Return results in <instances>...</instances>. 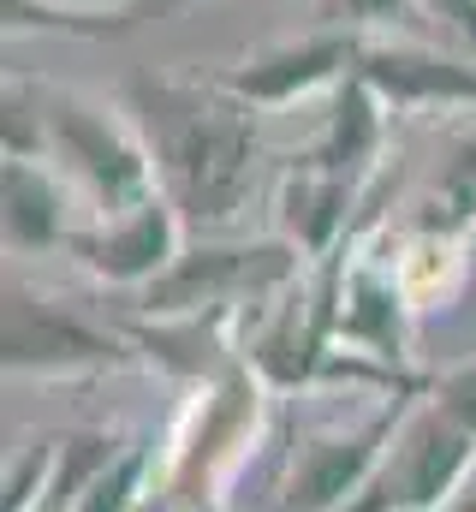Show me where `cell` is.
Masks as SVG:
<instances>
[{"label": "cell", "instance_id": "cell-1", "mask_svg": "<svg viewBox=\"0 0 476 512\" xmlns=\"http://www.w3.org/2000/svg\"><path fill=\"white\" fill-rule=\"evenodd\" d=\"M125 114L137 120L161 197L191 233H227L250 203L256 173V108L221 90L215 78H131Z\"/></svg>", "mask_w": 476, "mask_h": 512}, {"label": "cell", "instance_id": "cell-2", "mask_svg": "<svg viewBox=\"0 0 476 512\" xmlns=\"http://www.w3.org/2000/svg\"><path fill=\"white\" fill-rule=\"evenodd\" d=\"M268 393L262 370L238 352L233 364L203 382L173 453H167V501L179 512H215L221 501V483L233 477L238 465L250 459V447L262 441V417H268Z\"/></svg>", "mask_w": 476, "mask_h": 512}, {"label": "cell", "instance_id": "cell-3", "mask_svg": "<svg viewBox=\"0 0 476 512\" xmlns=\"http://www.w3.org/2000/svg\"><path fill=\"white\" fill-rule=\"evenodd\" d=\"M42 126H48V155H60L78 185L90 191V203L108 215L137 209L143 197L161 191L155 179V155L143 143L137 120H125L108 102H90L78 90H42Z\"/></svg>", "mask_w": 476, "mask_h": 512}, {"label": "cell", "instance_id": "cell-4", "mask_svg": "<svg viewBox=\"0 0 476 512\" xmlns=\"http://www.w3.org/2000/svg\"><path fill=\"white\" fill-rule=\"evenodd\" d=\"M131 340L90 322L78 304L36 292L24 280H6V322H0V364L6 376L30 382H72V376H108L131 364Z\"/></svg>", "mask_w": 476, "mask_h": 512}, {"label": "cell", "instance_id": "cell-5", "mask_svg": "<svg viewBox=\"0 0 476 512\" xmlns=\"http://www.w3.org/2000/svg\"><path fill=\"white\" fill-rule=\"evenodd\" d=\"M304 274V251L292 239L262 245H197L185 251L155 286H143V316H203V310H238L286 298Z\"/></svg>", "mask_w": 476, "mask_h": 512}, {"label": "cell", "instance_id": "cell-6", "mask_svg": "<svg viewBox=\"0 0 476 512\" xmlns=\"http://www.w3.org/2000/svg\"><path fill=\"white\" fill-rule=\"evenodd\" d=\"M417 393H399L393 405H381L375 417L346 423V429H322L298 447L286 483H280V512H346L375 483L381 459L393 453L405 417H411Z\"/></svg>", "mask_w": 476, "mask_h": 512}, {"label": "cell", "instance_id": "cell-7", "mask_svg": "<svg viewBox=\"0 0 476 512\" xmlns=\"http://www.w3.org/2000/svg\"><path fill=\"white\" fill-rule=\"evenodd\" d=\"M357 60H363L357 30L328 24V30H316V36L268 42V48L233 60V66H221L215 84L233 90L238 102H250V108H292L298 96H310V90H322V84H346L357 72Z\"/></svg>", "mask_w": 476, "mask_h": 512}, {"label": "cell", "instance_id": "cell-8", "mask_svg": "<svg viewBox=\"0 0 476 512\" xmlns=\"http://www.w3.org/2000/svg\"><path fill=\"white\" fill-rule=\"evenodd\" d=\"M179 239H185V221H179V209L155 191V197H143L137 209L108 215V221L72 233L66 251L78 256L96 280H108V286H137V292H143V286H155V280L185 256Z\"/></svg>", "mask_w": 476, "mask_h": 512}, {"label": "cell", "instance_id": "cell-9", "mask_svg": "<svg viewBox=\"0 0 476 512\" xmlns=\"http://www.w3.org/2000/svg\"><path fill=\"white\" fill-rule=\"evenodd\" d=\"M340 268V292H334V340L357 346V358H375L399 376L405 364V280L375 268L369 256H357L346 268V245L328 256Z\"/></svg>", "mask_w": 476, "mask_h": 512}, {"label": "cell", "instance_id": "cell-10", "mask_svg": "<svg viewBox=\"0 0 476 512\" xmlns=\"http://www.w3.org/2000/svg\"><path fill=\"white\" fill-rule=\"evenodd\" d=\"M357 78L393 108H476V66L453 54H423V48H363Z\"/></svg>", "mask_w": 476, "mask_h": 512}, {"label": "cell", "instance_id": "cell-11", "mask_svg": "<svg viewBox=\"0 0 476 512\" xmlns=\"http://www.w3.org/2000/svg\"><path fill=\"white\" fill-rule=\"evenodd\" d=\"M381 131H387V102L352 72L346 84H334L328 131H322V137L310 143V155H298V161L316 167V173H334V179H346V185H363V173H369V161H375V149H381Z\"/></svg>", "mask_w": 476, "mask_h": 512}, {"label": "cell", "instance_id": "cell-12", "mask_svg": "<svg viewBox=\"0 0 476 512\" xmlns=\"http://www.w3.org/2000/svg\"><path fill=\"white\" fill-rule=\"evenodd\" d=\"M357 185L334 179V173H316V167H286L280 179V227L286 239L298 245L304 256H334L340 251V233L352 221Z\"/></svg>", "mask_w": 476, "mask_h": 512}, {"label": "cell", "instance_id": "cell-13", "mask_svg": "<svg viewBox=\"0 0 476 512\" xmlns=\"http://www.w3.org/2000/svg\"><path fill=\"white\" fill-rule=\"evenodd\" d=\"M0 191H6V251L42 256L72 239V227H66V191H60V179L42 161L6 155Z\"/></svg>", "mask_w": 476, "mask_h": 512}, {"label": "cell", "instance_id": "cell-14", "mask_svg": "<svg viewBox=\"0 0 476 512\" xmlns=\"http://www.w3.org/2000/svg\"><path fill=\"white\" fill-rule=\"evenodd\" d=\"M125 447H131V441H125L119 429H72V435H60V471H54L48 512H72L78 507V495L114 465Z\"/></svg>", "mask_w": 476, "mask_h": 512}, {"label": "cell", "instance_id": "cell-15", "mask_svg": "<svg viewBox=\"0 0 476 512\" xmlns=\"http://www.w3.org/2000/svg\"><path fill=\"white\" fill-rule=\"evenodd\" d=\"M149 471H155V453L131 441L114 465L78 495V507L72 512H143L149 507Z\"/></svg>", "mask_w": 476, "mask_h": 512}, {"label": "cell", "instance_id": "cell-16", "mask_svg": "<svg viewBox=\"0 0 476 512\" xmlns=\"http://www.w3.org/2000/svg\"><path fill=\"white\" fill-rule=\"evenodd\" d=\"M54 471H60V435L30 441V447L18 453V465H6V483H0V512H48Z\"/></svg>", "mask_w": 476, "mask_h": 512}, {"label": "cell", "instance_id": "cell-17", "mask_svg": "<svg viewBox=\"0 0 476 512\" xmlns=\"http://www.w3.org/2000/svg\"><path fill=\"white\" fill-rule=\"evenodd\" d=\"M423 0H322V18L340 24V30H363V24H399V18H417Z\"/></svg>", "mask_w": 476, "mask_h": 512}, {"label": "cell", "instance_id": "cell-18", "mask_svg": "<svg viewBox=\"0 0 476 512\" xmlns=\"http://www.w3.org/2000/svg\"><path fill=\"white\" fill-rule=\"evenodd\" d=\"M429 399H441L459 423H471V429H476V364L453 370V376H441V382L429 387Z\"/></svg>", "mask_w": 476, "mask_h": 512}, {"label": "cell", "instance_id": "cell-19", "mask_svg": "<svg viewBox=\"0 0 476 512\" xmlns=\"http://www.w3.org/2000/svg\"><path fill=\"white\" fill-rule=\"evenodd\" d=\"M423 12L435 24H447L465 48H476V0H423Z\"/></svg>", "mask_w": 476, "mask_h": 512}, {"label": "cell", "instance_id": "cell-20", "mask_svg": "<svg viewBox=\"0 0 476 512\" xmlns=\"http://www.w3.org/2000/svg\"><path fill=\"white\" fill-rule=\"evenodd\" d=\"M48 6H72V12H125L119 0H48Z\"/></svg>", "mask_w": 476, "mask_h": 512}, {"label": "cell", "instance_id": "cell-21", "mask_svg": "<svg viewBox=\"0 0 476 512\" xmlns=\"http://www.w3.org/2000/svg\"><path fill=\"white\" fill-rule=\"evenodd\" d=\"M441 512H476V471H471V483H465V489H459V495H453Z\"/></svg>", "mask_w": 476, "mask_h": 512}, {"label": "cell", "instance_id": "cell-22", "mask_svg": "<svg viewBox=\"0 0 476 512\" xmlns=\"http://www.w3.org/2000/svg\"><path fill=\"white\" fill-rule=\"evenodd\" d=\"M167 6H179V0H155V12H167Z\"/></svg>", "mask_w": 476, "mask_h": 512}]
</instances>
